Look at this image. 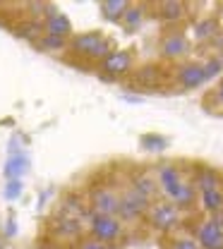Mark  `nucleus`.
I'll list each match as a JSON object with an SVG mask.
<instances>
[{
	"instance_id": "nucleus-1",
	"label": "nucleus",
	"mask_w": 223,
	"mask_h": 249,
	"mask_svg": "<svg viewBox=\"0 0 223 249\" xmlns=\"http://www.w3.org/2000/svg\"><path fill=\"white\" fill-rule=\"evenodd\" d=\"M74 51L87 53V55H94V58H101V55H108L111 43L103 41L98 34H82V36L74 38Z\"/></svg>"
},
{
	"instance_id": "nucleus-2",
	"label": "nucleus",
	"mask_w": 223,
	"mask_h": 249,
	"mask_svg": "<svg viewBox=\"0 0 223 249\" xmlns=\"http://www.w3.org/2000/svg\"><path fill=\"white\" fill-rule=\"evenodd\" d=\"M92 230H94V235L98 240L108 242V240H115V237H118L120 223L113 216H98V213H96V216L92 218Z\"/></svg>"
},
{
	"instance_id": "nucleus-3",
	"label": "nucleus",
	"mask_w": 223,
	"mask_h": 249,
	"mask_svg": "<svg viewBox=\"0 0 223 249\" xmlns=\"http://www.w3.org/2000/svg\"><path fill=\"white\" fill-rule=\"evenodd\" d=\"M199 242L204 249H223V230L216 220H206L199 228Z\"/></svg>"
},
{
	"instance_id": "nucleus-4",
	"label": "nucleus",
	"mask_w": 223,
	"mask_h": 249,
	"mask_svg": "<svg viewBox=\"0 0 223 249\" xmlns=\"http://www.w3.org/2000/svg\"><path fill=\"white\" fill-rule=\"evenodd\" d=\"M118 206H120V201L113 192H108V189H96L94 192V211L98 216H113L118 211Z\"/></svg>"
},
{
	"instance_id": "nucleus-5",
	"label": "nucleus",
	"mask_w": 223,
	"mask_h": 249,
	"mask_svg": "<svg viewBox=\"0 0 223 249\" xmlns=\"http://www.w3.org/2000/svg\"><path fill=\"white\" fill-rule=\"evenodd\" d=\"M144 209H147V196H142V194H137V192L125 194V199H123L120 206H118V211L125 218H137Z\"/></svg>"
},
{
	"instance_id": "nucleus-6",
	"label": "nucleus",
	"mask_w": 223,
	"mask_h": 249,
	"mask_svg": "<svg viewBox=\"0 0 223 249\" xmlns=\"http://www.w3.org/2000/svg\"><path fill=\"white\" fill-rule=\"evenodd\" d=\"M130 65H132V58H130L128 51H115V53H108L106 60H103V70L111 72V74H123L128 72Z\"/></svg>"
},
{
	"instance_id": "nucleus-7",
	"label": "nucleus",
	"mask_w": 223,
	"mask_h": 249,
	"mask_svg": "<svg viewBox=\"0 0 223 249\" xmlns=\"http://www.w3.org/2000/svg\"><path fill=\"white\" fill-rule=\"evenodd\" d=\"M159 178H161V185H163V189H166V194L175 199L178 189L183 187V182H180V173H178V168H173V165H166V168H161Z\"/></svg>"
},
{
	"instance_id": "nucleus-8",
	"label": "nucleus",
	"mask_w": 223,
	"mask_h": 249,
	"mask_svg": "<svg viewBox=\"0 0 223 249\" xmlns=\"http://www.w3.org/2000/svg\"><path fill=\"white\" fill-rule=\"evenodd\" d=\"M151 220H154V225L161 228V230H168L175 220H178V211H175V206H170V204H161L154 209V213H151Z\"/></svg>"
},
{
	"instance_id": "nucleus-9",
	"label": "nucleus",
	"mask_w": 223,
	"mask_h": 249,
	"mask_svg": "<svg viewBox=\"0 0 223 249\" xmlns=\"http://www.w3.org/2000/svg\"><path fill=\"white\" fill-rule=\"evenodd\" d=\"M178 79H180L183 87L194 89V87H199V84L206 79V77H204V67H199V65H185V67L180 70Z\"/></svg>"
},
{
	"instance_id": "nucleus-10",
	"label": "nucleus",
	"mask_w": 223,
	"mask_h": 249,
	"mask_svg": "<svg viewBox=\"0 0 223 249\" xmlns=\"http://www.w3.org/2000/svg\"><path fill=\"white\" fill-rule=\"evenodd\" d=\"M27 170H29V158H27V156H22V154L10 156V160H7V165H5V175H7L10 180H19Z\"/></svg>"
},
{
	"instance_id": "nucleus-11",
	"label": "nucleus",
	"mask_w": 223,
	"mask_h": 249,
	"mask_svg": "<svg viewBox=\"0 0 223 249\" xmlns=\"http://www.w3.org/2000/svg\"><path fill=\"white\" fill-rule=\"evenodd\" d=\"M46 29H48V36H60V38H65L72 27H70V19H67V17L53 15V17L46 22Z\"/></svg>"
},
{
	"instance_id": "nucleus-12",
	"label": "nucleus",
	"mask_w": 223,
	"mask_h": 249,
	"mask_svg": "<svg viewBox=\"0 0 223 249\" xmlns=\"http://www.w3.org/2000/svg\"><path fill=\"white\" fill-rule=\"evenodd\" d=\"M185 48H187V41H185L183 36H178V34H173V36H168V38L163 41V53H166V55H170V58L183 55V53H185Z\"/></svg>"
},
{
	"instance_id": "nucleus-13",
	"label": "nucleus",
	"mask_w": 223,
	"mask_h": 249,
	"mask_svg": "<svg viewBox=\"0 0 223 249\" xmlns=\"http://www.w3.org/2000/svg\"><path fill=\"white\" fill-rule=\"evenodd\" d=\"M103 10H106V17L120 19L128 12V2H123V0H108V2H103Z\"/></svg>"
},
{
	"instance_id": "nucleus-14",
	"label": "nucleus",
	"mask_w": 223,
	"mask_h": 249,
	"mask_svg": "<svg viewBox=\"0 0 223 249\" xmlns=\"http://www.w3.org/2000/svg\"><path fill=\"white\" fill-rule=\"evenodd\" d=\"M202 199H204V206H206L209 211H219V209H223V194L219 189H206V192L202 194Z\"/></svg>"
},
{
	"instance_id": "nucleus-15",
	"label": "nucleus",
	"mask_w": 223,
	"mask_h": 249,
	"mask_svg": "<svg viewBox=\"0 0 223 249\" xmlns=\"http://www.w3.org/2000/svg\"><path fill=\"white\" fill-rule=\"evenodd\" d=\"M183 15V5L180 2H163V17L166 19H178Z\"/></svg>"
},
{
	"instance_id": "nucleus-16",
	"label": "nucleus",
	"mask_w": 223,
	"mask_h": 249,
	"mask_svg": "<svg viewBox=\"0 0 223 249\" xmlns=\"http://www.w3.org/2000/svg\"><path fill=\"white\" fill-rule=\"evenodd\" d=\"M134 192L142 194V196H149V194L154 192V182H151L149 178H139V180L134 182Z\"/></svg>"
},
{
	"instance_id": "nucleus-17",
	"label": "nucleus",
	"mask_w": 223,
	"mask_h": 249,
	"mask_svg": "<svg viewBox=\"0 0 223 249\" xmlns=\"http://www.w3.org/2000/svg\"><path fill=\"white\" fill-rule=\"evenodd\" d=\"M142 142H144L147 149H163L166 146V139L156 137V134H147V137H142Z\"/></svg>"
},
{
	"instance_id": "nucleus-18",
	"label": "nucleus",
	"mask_w": 223,
	"mask_h": 249,
	"mask_svg": "<svg viewBox=\"0 0 223 249\" xmlns=\"http://www.w3.org/2000/svg\"><path fill=\"white\" fill-rule=\"evenodd\" d=\"M199 185H202L204 192H206V189H216V175H214L211 170H204L202 178H199Z\"/></svg>"
},
{
	"instance_id": "nucleus-19",
	"label": "nucleus",
	"mask_w": 223,
	"mask_h": 249,
	"mask_svg": "<svg viewBox=\"0 0 223 249\" xmlns=\"http://www.w3.org/2000/svg\"><path fill=\"white\" fill-rule=\"evenodd\" d=\"M19 194H22V182H19V180H10L7 187H5V196L12 201V199H17Z\"/></svg>"
},
{
	"instance_id": "nucleus-20",
	"label": "nucleus",
	"mask_w": 223,
	"mask_h": 249,
	"mask_svg": "<svg viewBox=\"0 0 223 249\" xmlns=\"http://www.w3.org/2000/svg\"><path fill=\"white\" fill-rule=\"evenodd\" d=\"M175 201H178V204H190L192 201V187L183 182V187H180L178 194H175Z\"/></svg>"
},
{
	"instance_id": "nucleus-21",
	"label": "nucleus",
	"mask_w": 223,
	"mask_h": 249,
	"mask_svg": "<svg viewBox=\"0 0 223 249\" xmlns=\"http://www.w3.org/2000/svg\"><path fill=\"white\" fill-rule=\"evenodd\" d=\"M125 22H128V27H137L139 22H142V10L139 7H132L125 12Z\"/></svg>"
},
{
	"instance_id": "nucleus-22",
	"label": "nucleus",
	"mask_w": 223,
	"mask_h": 249,
	"mask_svg": "<svg viewBox=\"0 0 223 249\" xmlns=\"http://www.w3.org/2000/svg\"><path fill=\"white\" fill-rule=\"evenodd\" d=\"M214 27H216V24H214L211 19L202 22V24L197 27V38H206V36H211V34H214Z\"/></svg>"
},
{
	"instance_id": "nucleus-23",
	"label": "nucleus",
	"mask_w": 223,
	"mask_h": 249,
	"mask_svg": "<svg viewBox=\"0 0 223 249\" xmlns=\"http://www.w3.org/2000/svg\"><path fill=\"white\" fill-rule=\"evenodd\" d=\"M41 46H43V48H51V51H53V48H63L65 38H60V36H46V38L41 41Z\"/></svg>"
},
{
	"instance_id": "nucleus-24",
	"label": "nucleus",
	"mask_w": 223,
	"mask_h": 249,
	"mask_svg": "<svg viewBox=\"0 0 223 249\" xmlns=\"http://www.w3.org/2000/svg\"><path fill=\"white\" fill-rule=\"evenodd\" d=\"M219 72H221V60H211L204 67V77H206V79L214 77V74H219Z\"/></svg>"
},
{
	"instance_id": "nucleus-25",
	"label": "nucleus",
	"mask_w": 223,
	"mask_h": 249,
	"mask_svg": "<svg viewBox=\"0 0 223 249\" xmlns=\"http://www.w3.org/2000/svg\"><path fill=\"white\" fill-rule=\"evenodd\" d=\"M173 249H197V245H194L192 240H180V242H175Z\"/></svg>"
},
{
	"instance_id": "nucleus-26",
	"label": "nucleus",
	"mask_w": 223,
	"mask_h": 249,
	"mask_svg": "<svg viewBox=\"0 0 223 249\" xmlns=\"http://www.w3.org/2000/svg\"><path fill=\"white\" fill-rule=\"evenodd\" d=\"M82 249H106V247H103L101 242H84V245H82Z\"/></svg>"
},
{
	"instance_id": "nucleus-27",
	"label": "nucleus",
	"mask_w": 223,
	"mask_h": 249,
	"mask_svg": "<svg viewBox=\"0 0 223 249\" xmlns=\"http://www.w3.org/2000/svg\"><path fill=\"white\" fill-rule=\"evenodd\" d=\"M219 96H221V98H223V84H221V89H219Z\"/></svg>"
},
{
	"instance_id": "nucleus-28",
	"label": "nucleus",
	"mask_w": 223,
	"mask_h": 249,
	"mask_svg": "<svg viewBox=\"0 0 223 249\" xmlns=\"http://www.w3.org/2000/svg\"><path fill=\"white\" fill-rule=\"evenodd\" d=\"M106 249H111V247H106Z\"/></svg>"
}]
</instances>
